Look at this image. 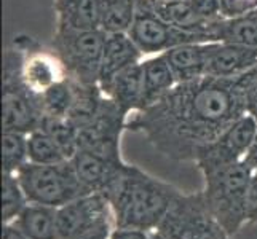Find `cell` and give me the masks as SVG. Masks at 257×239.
<instances>
[{"instance_id": "1", "label": "cell", "mask_w": 257, "mask_h": 239, "mask_svg": "<svg viewBox=\"0 0 257 239\" xmlns=\"http://www.w3.org/2000/svg\"><path fill=\"white\" fill-rule=\"evenodd\" d=\"M255 78L257 69L233 78L177 83L154 105L131 113L125 128L141 132L166 158L195 161L200 148L246 115V93Z\"/></svg>"}, {"instance_id": "2", "label": "cell", "mask_w": 257, "mask_h": 239, "mask_svg": "<svg viewBox=\"0 0 257 239\" xmlns=\"http://www.w3.org/2000/svg\"><path fill=\"white\" fill-rule=\"evenodd\" d=\"M179 193L173 185L155 179L136 166L125 164L120 175L101 194L112 207L115 228L154 231Z\"/></svg>"}, {"instance_id": "3", "label": "cell", "mask_w": 257, "mask_h": 239, "mask_svg": "<svg viewBox=\"0 0 257 239\" xmlns=\"http://www.w3.org/2000/svg\"><path fill=\"white\" fill-rule=\"evenodd\" d=\"M252 169L243 161L205 174L206 204L217 222L232 236L247 222V193Z\"/></svg>"}, {"instance_id": "4", "label": "cell", "mask_w": 257, "mask_h": 239, "mask_svg": "<svg viewBox=\"0 0 257 239\" xmlns=\"http://www.w3.org/2000/svg\"><path fill=\"white\" fill-rule=\"evenodd\" d=\"M23 51L7 48L4 51V90H2V123L4 131L31 134L40 128L43 107L40 94L29 90L21 77Z\"/></svg>"}, {"instance_id": "5", "label": "cell", "mask_w": 257, "mask_h": 239, "mask_svg": "<svg viewBox=\"0 0 257 239\" xmlns=\"http://www.w3.org/2000/svg\"><path fill=\"white\" fill-rule=\"evenodd\" d=\"M29 202L50 207H63L67 202L93 191L80 182L70 159L55 164L28 161L16 172Z\"/></svg>"}, {"instance_id": "6", "label": "cell", "mask_w": 257, "mask_h": 239, "mask_svg": "<svg viewBox=\"0 0 257 239\" xmlns=\"http://www.w3.org/2000/svg\"><path fill=\"white\" fill-rule=\"evenodd\" d=\"M157 231L165 239H228L230 236L211 214L203 191L177 194Z\"/></svg>"}, {"instance_id": "7", "label": "cell", "mask_w": 257, "mask_h": 239, "mask_svg": "<svg viewBox=\"0 0 257 239\" xmlns=\"http://www.w3.org/2000/svg\"><path fill=\"white\" fill-rule=\"evenodd\" d=\"M102 29L74 31L56 28L53 50L61 58L70 78L85 85H97L105 45Z\"/></svg>"}, {"instance_id": "8", "label": "cell", "mask_w": 257, "mask_h": 239, "mask_svg": "<svg viewBox=\"0 0 257 239\" xmlns=\"http://www.w3.org/2000/svg\"><path fill=\"white\" fill-rule=\"evenodd\" d=\"M130 37L135 40L141 53L147 56H157L170 51L185 43H203L211 42L206 35L182 31L179 28L168 24L146 7L138 4L136 18L128 31Z\"/></svg>"}, {"instance_id": "9", "label": "cell", "mask_w": 257, "mask_h": 239, "mask_svg": "<svg viewBox=\"0 0 257 239\" xmlns=\"http://www.w3.org/2000/svg\"><path fill=\"white\" fill-rule=\"evenodd\" d=\"M255 132L257 121L249 115H244L216 140L200 148L195 158L198 169L205 175L212 171L222 169L225 166L243 161L255 137Z\"/></svg>"}, {"instance_id": "10", "label": "cell", "mask_w": 257, "mask_h": 239, "mask_svg": "<svg viewBox=\"0 0 257 239\" xmlns=\"http://www.w3.org/2000/svg\"><path fill=\"white\" fill-rule=\"evenodd\" d=\"M13 45L23 51L21 77L37 94H43L69 77L55 50H43L32 37H15Z\"/></svg>"}, {"instance_id": "11", "label": "cell", "mask_w": 257, "mask_h": 239, "mask_svg": "<svg viewBox=\"0 0 257 239\" xmlns=\"http://www.w3.org/2000/svg\"><path fill=\"white\" fill-rule=\"evenodd\" d=\"M56 218L61 239L74 237L93 226L115 220L109 201L101 193H90L67 202L58 209Z\"/></svg>"}, {"instance_id": "12", "label": "cell", "mask_w": 257, "mask_h": 239, "mask_svg": "<svg viewBox=\"0 0 257 239\" xmlns=\"http://www.w3.org/2000/svg\"><path fill=\"white\" fill-rule=\"evenodd\" d=\"M257 69V48L227 42H209L206 77L233 78Z\"/></svg>"}, {"instance_id": "13", "label": "cell", "mask_w": 257, "mask_h": 239, "mask_svg": "<svg viewBox=\"0 0 257 239\" xmlns=\"http://www.w3.org/2000/svg\"><path fill=\"white\" fill-rule=\"evenodd\" d=\"M70 163L80 182L93 193H104L125 167L121 156H109L93 150H77Z\"/></svg>"}, {"instance_id": "14", "label": "cell", "mask_w": 257, "mask_h": 239, "mask_svg": "<svg viewBox=\"0 0 257 239\" xmlns=\"http://www.w3.org/2000/svg\"><path fill=\"white\" fill-rule=\"evenodd\" d=\"M107 34V32H105ZM144 59L138 45L130 37L128 32H110L105 37V45L102 53V63L99 70V85L104 93L112 80L125 69L139 64Z\"/></svg>"}, {"instance_id": "15", "label": "cell", "mask_w": 257, "mask_h": 239, "mask_svg": "<svg viewBox=\"0 0 257 239\" xmlns=\"http://www.w3.org/2000/svg\"><path fill=\"white\" fill-rule=\"evenodd\" d=\"M139 5L146 7L147 10L155 13L158 18H162L168 24L179 28L182 31L203 34L209 37V28L214 23L203 20V18L193 10L189 0H138ZM212 42V40H211Z\"/></svg>"}, {"instance_id": "16", "label": "cell", "mask_w": 257, "mask_h": 239, "mask_svg": "<svg viewBox=\"0 0 257 239\" xmlns=\"http://www.w3.org/2000/svg\"><path fill=\"white\" fill-rule=\"evenodd\" d=\"M141 63L120 72L104 91L126 118L131 113L144 109V75Z\"/></svg>"}, {"instance_id": "17", "label": "cell", "mask_w": 257, "mask_h": 239, "mask_svg": "<svg viewBox=\"0 0 257 239\" xmlns=\"http://www.w3.org/2000/svg\"><path fill=\"white\" fill-rule=\"evenodd\" d=\"M55 13L59 29H101L102 0H55Z\"/></svg>"}, {"instance_id": "18", "label": "cell", "mask_w": 257, "mask_h": 239, "mask_svg": "<svg viewBox=\"0 0 257 239\" xmlns=\"http://www.w3.org/2000/svg\"><path fill=\"white\" fill-rule=\"evenodd\" d=\"M208 43H185L163 53L176 75L177 83L193 82L206 77Z\"/></svg>"}, {"instance_id": "19", "label": "cell", "mask_w": 257, "mask_h": 239, "mask_svg": "<svg viewBox=\"0 0 257 239\" xmlns=\"http://www.w3.org/2000/svg\"><path fill=\"white\" fill-rule=\"evenodd\" d=\"M209 37L212 42L257 48V8L233 18H220L209 28Z\"/></svg>"}, {"instance_id": "20", "label": "cell", "mask_w": 257, "mask_h": 239, "mask_svg": "<svg viewBox=\"0 0 257 239\" xmlns=\"http://www.w3.org/2000/svg\"><path fill=\"white\" fill-rule=\"evenodd\" d=\"M141 66L144 75V109H147L170 93L177 85V80L165 55L147 56Z\"/></svg>"}, {"instance_id": "21", "label": "cell", "mask_w": 257, "mask_h": 239, "mask_svg": "<svg viewBox=\"0 0 257 239\" xmlns=\"http://www.w3.org/2000/svg\"><path fill=\"white\" fill-rule=\"evenodd\" d=\"M56 207L29 202L16 217V225L29 239H61L58 229Z\"/></svg>"}, {"instance_id": "22", "label": "cell", "mask_w": 257, "mask_h": 239, "mask_svg": "<svg viewBox=\"0 0 257 239\" xmlns=\"http://www.w3.org/2000/svg\"><path fill=\"white\" fill-rule=\"evenodd\" d=\"M138 12V0H102L104 32H128Z\"/></svg>"}, {"instance_id": "23", "label": "cell", "mask_w": 257, "mask_h": 239, "mask_svg": "<svg viewBox=\"0 0 257 239\" xmlns=\"http://www.w3.org/2000/svg\"><path fill=\"white\" fill-rule=\"evenodd\" d=\"M40 129H43L47 134L55 140L56 145L61 148L67 159H72L77 153V126L69 118L64 117H50L43 115Z\"/></svg>"}, {"instance_id": "24", "label": "cell", "mask_w": 257, "mask_h": 239, "mask_svg": "<svg viewBox=\"0 0 257 239\" xmlns=\"http://www.w3.org/2000/svg\"><path fill=\"white\" fill-rule=\"evenodd\" d=\"M40 97H42L43 115L67 118L70 110H72L74 99H75L74 80L67 77L64 82L55 85L48 91L40 94Z\"/></svg>"}, {"instance_id": "25", "label": "cell", "mask_w": 257, "mask_h": 239, "mask_svg": "<svg viewBox=\"0 0 257 239\" xmlns=\"http://www.w3.org/2000/svg\"><path fill=\"white\" fill-rule=\"evenodd\" d=\"M2 161L4 172L16 174L29 161L28 134L13 131H4L2 136Z\"/></svg>"}, {"instance_id": "26", "label": "cell", "mask_w": 257, "mask_h": 239, "mask_svg": "<svg viewBox=\"0 0 257 239\" xmlns=\"http://www.w3.org/2000/svg\"><path fill=\"white\" fill-rule=\"evenodd\" d=\"M28 153L29 161L37 164H55L67 161V158L61 152L55 140L40 128L28 134Z\"/></svg>"}, {"instance_id": "27", "label": "cell", "mask_w": 257, "mask_h": 239, "mask_svg": "<svg viewBox=\"0 0 257 239\" xmlns=\"http://www.w3.org/2000/svg\"><path fill=\"white\" fill-rule=\"evenodd\" d=\"M29 204L16 174L4 172L2 179V220L4 223H13L21 210Z\"/></svg>"}, {"instance_id": "28", "label": "cell", "mask_w": 257, "mask_h": 239, "mask_svg": "<svg viewBox=\"0 0 257 239\" xmlns=\"http://www.w3.org/2000/svg\"><path fill=\"white\" fill-rule=\"evenodd\" d=\"M257 8V0H220L222 18H233Z\"/></svg>"}, {"instance_id": "29", "label": "cell", "mask_w": 257, "mask_h": 239, "mask_svg": "<svg viewBox=\"0 0 257 239\" xmlns=\"http://www.w3.org/2000/svg\"><path fill=\"white\" fill-rule=\"evenodd\" d=\"M189 2L203 20L214 23L222 18V15H220V0H189Z\"/></svg>"}, {"instance_id": "30", "label": "cell", "mask_w": 257, "mask_h": 239, "mask_svg": "<svg viewBox=\"0 0 257 239\" xmlns=\"http://www.w3.org/2000/svg\"><path fill=\"white\" fill-rule=\"evenodd\" d=\"M113 229H115V220H109V222L93 226L90 229H86V231L77 234L74 237H69V239H110Z\"/></svg>"}, {"instance_id": "31", "label": "cell", "mask_w": 257, "mask_h": 239, "mask_svg": "<svg viewBox=\"0 0 257 239\" xmlns=\"http://www.w3.org/2000/svg\"><path fill=\"white\" fill-rule=\"evenodd\" d=\"M247 222H257V169L252 172L247 193Z\"/></svg>"}, {"instance_id": "32", "label": "cell", "mask_w": 257, "mask_h": 239, "mask_svg": "<svg viewBox=\"0 0 257 239\" xmlns=\"http://www.w3.org/2000/svg\"><path fill=\"white\" fill-rule=\"evenodd\" d=\"M110 239H152L150 237V231L146 229H138V228H115Z\"/></svg>"}, {"instance_id": "33", "label": "cell", "mask_w": 257, "mask_h": 239, "mask_svg": "<svg viewBox=\"0 0 257 239\" xmlns=\"http://www.w3.org/2000/svg\"><path fill=\"white\" fill-rule=\"evenodd\" d=\"M246 115L257 121V78L246 93Z\"/></svg>"}, {"instance_id": "34", "label": "cell", "mask_w": 257, "mask_h": 239, "mask_svg": "<svg viewBox=\"0 0 257 239\" xmlns=\"http://www.w3.org/2000/svg\"><path fill=\"white\" fill-rule=\"evenodd\" d=\"M243 163H244L247 167H251L252 172L257 169V132H255V137H254V140H252V144H251L249 150H247L246 156L243 158Z\"/></svg>"}, {"instance_id": "35", "label": "cell", "mask_w": 257, "mask_h": 239, "mask_svg": "<svg viewBox=\"0 0 257 239\" xmlns=\"http://www.w3.org/2000/svg\"><path fill=\"white\" fill-rule=\"evenodd\" d=\"M2 239H29L20 228L13 223H4Z\"/></svg>"}, {"instance_id": "36", "label": "cell", "mask_w": 257, "mask_h": 239, "mask_svg": "<svg viewBox=\"0 0 257 239\" xmlns=\"http://www.w3.org/2000/svg\"><path fill=\"white\" fill-rule=\"evenodd\" d=\"M150 237H152V239H165L160 233L157 231V229H154V231H150Z\"/></svg>"}, {"instance_id": "37", "label": "cell", "mask_w": 257, "mask_h": 239, "mask_svg": "<svg viewBox=\"0 0 257 239\" xmlns=\"http://www.w3.org/2000/svg\"><path fill=\"white\" fill-rule=\"evenodd\" d=\"M168 2H170V0H168Z\"/></svg>"}]
</instances>
